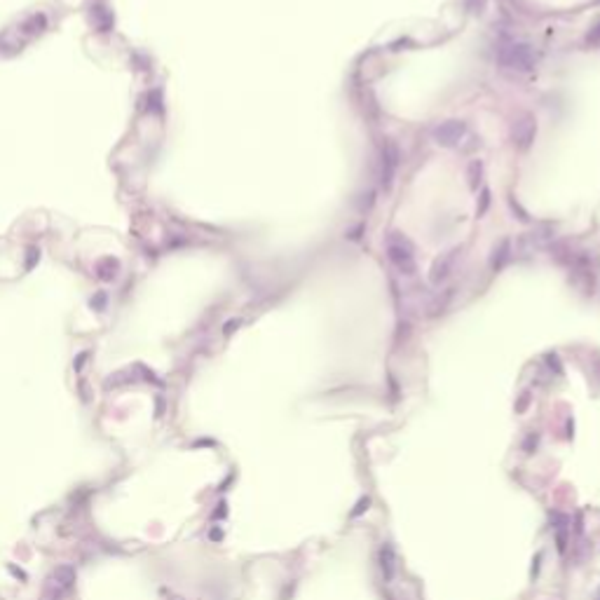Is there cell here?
<instances>
[{
    "instance_id": "8",
    "label": "cell",
    "mask_w": 600,
    "mask_h": 600,
    "mask_svg": "<svg viewBox=\"0 0 600 600\" xmlns=\"http://www.w3.org/2000/svg\"><path fill=\"white\" fill-rule=\"evenodd\" d=\"M467 176H469V188H471V190H479L481 176H483V164H481V160H473V162L469 164Z\"/></svg>"
},
{
    "instance_id": "4",
    "label": "cell",
    "mask_w": 600,
    "mask_h": 600,
    "mask_svg": "<svg viewBox=\"0 0 600 600\" xmlns=\"http://www.w3.org/2000/svg\"><path fill=\"white\" fill-rule=\"evenodd\" d=\"M534 136H537V120L532 115H523L521 120L514 122L511 127V139H514V146L518 150H527L532 146Z\"/></svg>"
},
{
    "instance_id": "2",
    "label": "cell",
    "mask_w": 600,
    "mask_h": 600,
    "mask_svg": "<svg viewBox=\"0 0 600 600\" xmlns=\"http://www.w3.org/2000/svg\"><path fill=\"white\" fill-rule=\"evenodd\" d=\"M387 258L389 263L399 270L401 274H413L415 272V251H413L410 242L399 232H392L387 237Z\"/></svg>"
},
{
    "instance_id": "3",
    "label": "cell",
    "mask_w": 600,
    "mask_h": 600,
    "mask_svg": "<svg viewBox=\"0 0 600 600\" xmlns=\"http://www.w3.org/2000/svg\"><path fill=\"white\" fill-rule=\"evenodd\" d=\"M467 136V122L464 120H446L438 127H434V141L443 148L460 146Z\"/></svg>"
},
{
    "instance_id": "5",
    "label": "cell",
    "mask_w": 600,
    "mask_h": 600,
    "mask_svg": "<svg viewBox=\"0 0 600 600\" xmlns=\"http://www.w3.org/2000/svg\"><path fill=\"white\" fill-rule=\"evenodd\" d=\"M396 167H399V148L387 141L382 146V157H380V178H382V185L389 188L392 181H394V174H396Z\"/></svg>"
},
{
    "instance_id": "9",
    "label": "cell",
    "mask_w": 600,
    "mask_h": 600,
    "mask_svg": "<svg viewBox=\"0 0 600 600\" xmlns=\"http://www.w3.org/2000/svg\"><path fill=\"white\" fill-rule=\"evenodd\" d=\"M490 206V190H481V206H479V216H483Z\"/></svg>"
},
{
    "instance_id": "1",
    "label": "cell",
    "mask_w": 600,
    "mask_h": 600,
    "mask_svg": "<svg viewBox=\"0 0 600 600\" xmlns=\"http://www.w3.org/2000/svg\"><path fill=\"white\" fill-rule=\"evenodd\" d=\"M537 61H540V54L527 43H507L497 49V64L507 71L530 73L537 66Z\"/></svg>"
},
{
    "instance_id": "7",
    "label": "cell",
    "mask_w": 600,
    "mask_h": 600,
    "mask_svg": "<svg viewBox=\"0 0 600 600\" xmlns=\"http://www.w3.org/2000/svg\"><path fill=\"white\" fill-rule=\"evenodd\" d=\"M509 249H511V242L509 239H502L499 246H495V256H492V270H499L504 263L509 261Z\"/></svg>"
},
{
    "instance_id": "6",
    "label": "cell",
    "mask_w": 600,
    "mask_h": 600,
    "mask_svg": "<svg viewBox=\"0 0 600 600\" xmlns=\"http://www.w3.org/2000/svg\"><path fill=\"white\" fill-rule=\"evenodd\" d=\"M453 256H455V251H450V254L443 256V258H436V263L431 265V272H429L431 284H441L443 279L448 277V270H450V265H453Z\"/></svg>"
}]
</instances>
